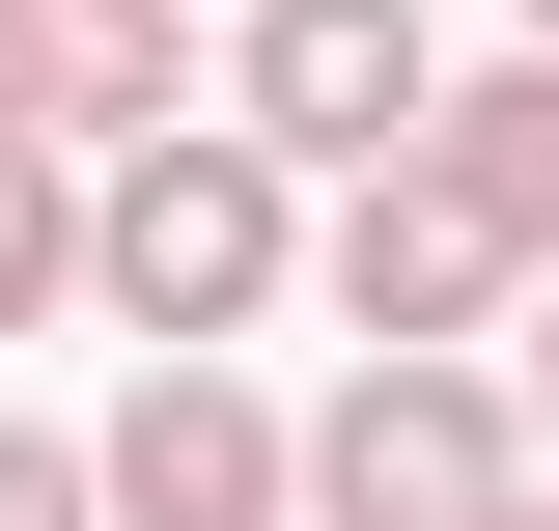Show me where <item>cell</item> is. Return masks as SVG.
I'll return each mask as SVG.
<instances>
[{
  "label": "cell",
  "instance_id": "1",
  "mask_svg": "<svg viewBox=\"0 0 559 531\" xmlns=\"http://www.w3.org/2000/svg\"><path fill=\"white\" fill-rule=\"evenodd\" d=\"M280 252H308V224H280V168H252L224 113H197V140H140L112 197H84V308H140L168 364H197L224 308H280Z\"/></svg>",
  "mask_w": 559,
  "mask_h": 531
},
{
  "label": "cell",
  "instance_id": "6",
  "mask_svg": "<svg viewBox=\"0 0 559 531\" xmlns=\"http://www.w3.org/2000/svg\"><path fill=\"white\" fill-rule=\"evenodd\" d=\"M0 57H28V140H197V57H168V0H0Z\"/></svg>",
  "mask_w": 559,
  "mask_h": 531
},
{
  "label": "cell",
  "instance_id": "12",
  "mask_svg": "<svg viewBox=\"0 0 559 531\" xmlns=\"http://www.w3.org/2000/svg\"><path fill=\"white\" fill-rule=\"evenodd\" d=\"M532 57H559V0H532Z\"/></svg>",
  "mask_w": 559,
  "mask_h": 531
},
{
  "label": "cell",
  "instance_id": "8",
  "mask_svg": "<svg viewBox=\"0 0 559 531\" xmlns=\"http://www.w3.org/2000/svg\"><path fill=\"white\" fill-rule=\"evenodd\" d=\"M57 280H84V197H57V140H0V335L57 308Z\"/></svg>",
  "mask_w": 559,
  "mask_h": 531
},
{
  "label": "cell",
  "instance_id": "11",
  "mask_svg": "<svg viewBox=\"0 0 559 531\" xmlns=\"http://www.w3.org/2000/svg\"><path fill=\"white\" fill-rule=\"evenodd\" d=\"M0 140H28V57H0Z\"/></svg>",
  "mask_w": 559,
  "mask_h": 531
},
{
  "label": "cell",
  "instance_id": "10",
  "mask_svg": "<svg viewBox=\"0 0 559 531\" xmlns=\"http://www.w3.org/2000/svg\"><path fill=\"white\" fill-rule=\"evenodd\" d=\"M532 420H559V308H532Z\"/></svg>",
  "mask_w": 559,
  "mask_h": 531
},
{
  "label": "cell",
  "instance_id": "7",
  "mask_svg": "<svg viewBox=\"0 0 559 531\" xmlns=\"http://www.w3.org/2000/svg\"><path fill=\"white\" fill-rule=\"evenodd\" d=\"M419 197L476 224L503 280H559V57H503V84H448V113H419Z\"/></svg>",
  "mask_w": 559,
  "mask_h": 531
},
{
  "label": "cell",
  "instance_id": "4",
  "mask_svg": "<svg viewBox=\"0 0 559 531\" xmlns=\"http://www.w3.org/2000/svg\"><path fill=\"white\" fill-rule=\"evenodd\" d=\"M308 475H280V420L224 392V364H140L112 448H84V531H280Z\"/></svg>",
  "mask_w": 559,
  "mask_h": 531
},
{
  "label": "cell",
  "instance_id": "2",
  "mask_svg": "<svg viewBox=\"0 0 559 531\" xmlns=\"http://www.w3.org/2000/svg\"><path fill=\"white\" fill-rule=\"evenodd\" d=\"M419 113H448V28L419 0H252L224 28V140L252 168H419Z\"/></svg>",
  "mask_w": 559,
  "mask_h": 531
},
{
  "label": "cell",
  "instance_id": "3",
  "mask_svg": "<svg viewBox=\"0 0 559 531\" xmlns=\"http://www.w3.org/2000/svg\"><path fill=\"white\" fill-rule=\"evenodd\" d=\"M280 475H308V531H503V392L476 364H364Z\"/></svg>",
  "mask_w": 559,
  "mask_h": 531
},
{
  "label": "cell",
  "instance_id": "5",
  "mask_svg": "<svg viewBox=\"0 0 559 531\" xmlns=\"http://www.w3.org/2000/svg\"><path fill=\"white\" fill-rule=\"evenodd\" d=\"M308 280H336V308H364V364H448V335L503 308V252H476V224H448V197H419V168H364V197L308 224Z\"/></svg>",
  "mask_w": 559,
  "mask_h": 531
},
{
  "label": "cell",
  "instance_id": "13",
  "mask_svg": "<svg viewBox=\"0 0 559 531\" xmlns=\"http://www.w3.org/2000/svg\"><path fill=\"white\" fill-rule=\"evenodd\" d=\"M503 531H532V504H503Z\"/></svg>",
  "mask_w": 559,
  "mask_h": 531
},
{
  "label": "cell",
  "instance_id": "14",
  "mask_svg": "<svg viewBox=\"0 0 559 531\" xmlns=\"http://www.w3.org/2000/svg\"><path fill=\"white\" fill-rule=\"evenodd\" d=\"M532 531H559V504H532Z\"/></svg>",
  "mask_w": 559,
  "mask_h": 531
},
{
  "label": "cell",
  "instance_id": "9",
  "mask_svg": "<svg viewBox=\"0 0 559 531\" xmlns=\"http://www.w3.org/2000/svg\"><path fill=\"white\" fill-rule=\"evenodd\" d=\"M0 531H84V448H28V420H0Z\"/></svg>",
  "mask_w": 559,
  "mask_h": 531
}]
</instances>
